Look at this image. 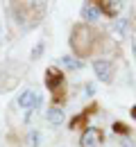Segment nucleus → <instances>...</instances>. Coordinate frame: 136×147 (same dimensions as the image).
<instances>
[{"label": "nucleus", "mask_w": 136, "mask_h": 147, "mask_svg": "<svg viewBox=\"0 0 136 147\" xmlns=\"http://www.w3.org/2000/svg\"><path fill=\"white\" fill-rule=\"evenodd\" d=\"M100 34L95 32V27L91 25H84V23H77L73 30H70V50H73V57L77 59H86V57L95 55V45Z\"/></svg>", "instance_id": "f257e3e1"}, {"label": "nucleus", "mask_w": 136, "mask_h": 147, "mask_svg": "<svg viewBox=\"0 0 136 147\" xmlns=\"http://www.w3.org/2000/svg\"><path fill=\"white\" fill-rule=\"evenodd\" d=\"M45 86H48V91L52 93V104H59L61 107V102L66 100V95H68V88H66V77L64 73L55 68V66H50L48 70H45Z\"/></svg>", "instance_id": "f03ea898"}, {"label": "nucleus", "mask_w": 136, "mask_h": 147, "mask_svg": "<svg viewBox=\"0 0 136 147\" xmlns=\"http://www.w3.org/2000/svg\"><path fill=\"white\" fill-rule=\"evenodd\" d=\"M91 68L100 82L104 84H111L114 82V75H116V68H114V61L111 59H93L91 61Z\"/></svg>", "instance_id": "7ed1b4c3"}, {"label": "nucleus", "mask_w": 136, "mask_h": 147, "mask_svg": "<svg viewBox=\"0 0 136 147\" xmlns=\"http://www.w3.org/2000/svg\"><path fill=\"white\" fill-rule=\"evenodd\" d=\"M41 102H43V100H41L39 91H34V88H25V91L16 97V104L25 111H37L41 107Z\"/></svg>", "instance_id": "20e7f679"}, {"label": "nucleus", "mask_w": 136, "mask_h": 147, "mask_svg": "<svg viewBox=\"0 0 136 147\" xmlns=\"http://www.w3.org/2000/svg\"><path fill=\"white\" fill-rule=\"evenodd\" d=\"M95 5H97V9H100V14L102 16H109V18H116L118 14L125 9V2H120V0H97Z\"/></svg>", "instance_id": "39448f33"}, {"label": "nucleus", "mask_w": 136, "mask_h": 147, "mask_svg": "<svg viewBox=\"0 0 136 147\" xmlns=\"http://www.w3.org/2000/svg\"><path fill=\"white\" fill-rule=\"evenodd\" d=\"M82 20H84V25H91V27H95L100 18H102V14H100V9H97L95 2H84L82 5Z\"/></svg>", "instance_id": "423d86ee"}, {"label": "nucleus", "mask_w": 136, "mask_h": 147, "mask_svg": "<svg viewBox=\"0 0 136 147\" xmlns=\"http://www.w3.org/2000/svg\"><path fill=\"white\" fill-rule=\"evenodd\" d=\"M102 143V131L95 127H86L79 136V145L82 147H100Z\"/></svg>", "instance_id": "0eeeda50"}, {"label": "nucleus", "mask_w": 136, "mask_h": 147, "mask_svg": "<svg viewBox=\"0 0 136 147\" xmlns=\"http://www.w3.org/2000/svg\"><path fill=\"white\" fill-rule=\"evenodd\" d=\"M45 120L52 127H61L66 122V113H64V109L59 104H52V107H48V111H45Z\"/></svg>", "instance_id": "6e6552de"}, {"label": "nucleus", "mask_w": 136, "mask_h": 147, "mask_svg": "<svg viewBox=\"0 0 136 147\" xmlns=\"http://www.w3.org/2000/svg\"><path fill=\"white\" fill-rule=\"evenodd\" d=\"M95 109V107H91V109H84L82 111V113H79L77 118H73V120H70V131H84V129H86V122H89V118H91V111Z\"/></svg>", "instance_id": "1a4fd4ad"}, {"label": "nucleus", "mask_w": 136, "mask_h": 147, "mask_svg": "<svg viewBox=\"0 0 136 147\" xmlns=\"http://www.w3.org/2000/svg\"><path fill=\"white\" fill-rule=\"evenodd\" d=\"M59 63H61V68H66V70H82V66H84L82 59H77V57H73V55L61 57Z\"/></svg>", "instance_id": "9d476101"}, {"label": "nucleus", "mask_w": 136, "mask_h": 147, "mask_svg": "<svg viewBox=\"0 0 136 147\" xmlns=\"http://www.w3.org/2000/svg\"><path fill=\"white\" fill-rule=\"evenodd\" d=\"M27 143H30V147H41V131L39 129H30Z\"/></svg>", "instance_id": "9b49d317"}, {"label": "nucleus", "mask_w": 136, "mask_h": 147, "mask_svg": "<svg viewBox=\"0 0 136 147\" xmlns=\"http://www.w3.org/2000/svg\"><path fill=\"white\" fill-rule=\"evenodd\" d=\"M114 129H116V134H120L122 138H125V136H129V127H127V125H122V122H114Z\"/></svg>", "instance_id": "f8f14e48"}, {"label": "nucleus", "mask_w": 136, "mask_h": 147, "mask_svg": "<svg viewBox=\"0 0 136 147\" xmlns=\"http://www.w3.org/2000/svg\"><path fill=\"white\" fill-rule=\"evenodd\" d=\"M95 95V84L93 82H86L84 84V97H93Z\"/></svg>", "instance_id": "ddd939ff"}, {"label": "nucleus", "mask_w": 136, "mask_h": 147, "mask_svg": "<svg viewBox=\"0 0 136 147\" xmlns=\"http://www.w3.org/2000/svg\"><path fill=\"white\" fill-rule=\"evenodd\" d=\"M5 79H7V66H0V91L5 86Z\"/></svg>", "instance_id": "4468645a"}, {"label": "nucleus", "mask_w": 136, "mask_h": 147, "mask_svg": "<svg viewBox=\"0 0 136 147\" xmlns=\"http://www.w3.org/2000/svg\"><path fill=\"white\" fill-rule=\"evenodd\" d=\"M120 147H136V143L132 140V138H129V136H125V138L120 140Z\"/></svg>", "instance_id": "2eb2a0df"}, {"label": "nucleus", "mask_w": 136, "mask_h": 147, "mask_svg": "<svg viewBox=\"0 0 136 147\" xmlns=\"http://www.w3.org/2000/svg\"><path fill=\"white\" fill-rule=\"evenodd\" d=\"M41 55H43V43H39V45L32 50V59H39Z\"/></svg>", "instance_id": "dca6fc26"}, {"label": "nucleus", "mask_w": 136, "mask_h": 147, "mask_svg": "<svg viewBox=\"0 0 136 147\" xmlns=\"http://www.w3.org/2000/svg\"><path fill=\"white\" fill-rule=\"evenodd\" d=\"M132 118H134V120H136V104H134V107H132Z\"/></svg>", "instance_id": "f3484780"}]
</instances>
